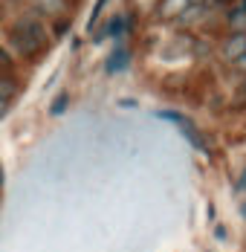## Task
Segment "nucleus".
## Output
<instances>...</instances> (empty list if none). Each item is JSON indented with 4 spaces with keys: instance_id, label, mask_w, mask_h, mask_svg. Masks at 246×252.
<instances>
[{
    "instance_id": "nucleus-1",
    "label": "nucleus",
    "mask_w": 246,
    "mask_h": 252,
    "mask_svg": "<svg viewBox=\"0 0 246 252\" xmlns=\"http://www.w3.org/2000/svg\"><path fill=\"white\" fill-rule=\"evenodd\" d=\"M9 47L21 58H38L49 47V29L41 18L24 15L9 26Z\"/></svg>"
},
{
    "instance_id": "nucleus-2",
    "label": "nucleus",
    "mask_w": 246,
    "mask_h": 252,
    "mask_svg": "<svg viewBox=\"0 0 246 252\" xmlns=\"http://www.w3.org/2000/svg\"><path fill=\"white\" fill-rule=\"evenodd\" d=\"M246 52V32H232L226 41H223V47H220V55H223V61H238L241 55Z\"/></svg>"
},
{
    "instance_id": "nucleus-3",
    "label": "nucleus",
    "mask_w": 246,
    "mask_h": 252,
    "mask_svg": "<svg viewBox=\"0 0 246 252\" xmlns=\"http://www.w3.org/2000/svg\"><path fill=\"white\" fill-rule=\"evenodd\" d=\"M29 15H35V18H64L67 15V0H35Z\"/></svg>"
},
{
    "instance_id": "nucleus-4",
    "label": "nucleus",
    "mask_w": 246,
    "mask_h": 252,
    "mask_svg": "<svg viewBox=\"0 0 246 252\" xmlns=\"http://www.w3.org/2000/svg\"><path fill=\"white\" fill-rule=\"evenodd\" d=\"M18 90H21L18 78L9 76V73H0V99H3V101H12L15 96H18Z\"/></svg>"
},
{
    "instance_id": "nucleus-5",
    "label": "nucleus",
    "mask_w": 246,
    "mask_h": 252,
    "mask_svg": "<svg viewBox=\"0 0 246 252\" xmlns=\"http://www.w3.org/2000/svg\"><path fill=\"white\" fill-rule=\"evenodd\" d=\"M188 6H191V0H162L159 15H162V18H180Z\"/></svg>"
},
{
    "instance_id": "nucleus-6",
    "label": "nucleus",
    "mask_w": 246,
    "mask_h": 252,
    "mask_svg": "<svg viewBox=\"0 0 246 252\" xmlns=\"http://www.w3.org/2000/svg\"><path fill=\"white\" fill-rule=\"evenodd\" d=\"M226 24L232 32H246V9H241L238 3L229 9V15H226Z\"/></svg>"
},
{
    "instance_id": "nucleus-7",
    "label": "nucleus",
    "mask_w": 246,
    "mask_h": 252,
    "mask_svg": "<svg viewBox=\"0 0 246 252\" xmlns=\"http://www.w3.org/2000/svg\"><path fill=\"white\" fill-rule=\"evenodd\" d=\"M180 125H183V130H185V136L191 139V145L194 148H200V151H206V142H203V136H200V130H197L191 122H185V119H180Z\"/></svg>"
},
{
    "instance_id": "nucleus-8",
    "label": "nucleus",
    "mask_w": 246,
    "mask_h": 252,
    "mask_svg": "<svg viewBox=\"0 0 246 252\" xmlns=\"http://www.w3.org/2000/svg\"><path fill=\"white\" fill-rule=\"evenodd\" d=\"M127 21H124L122 15H116V18H110V21H107V35H113V38H119V35H122L124 29H127Z\"/></svg>"
},
{
    "instance_id": "nucleus-9",
    "label": "nucleus",
    "mask_w": 246,
    "mask_h": 252,
    "mask_svg": "<svg viewBox=\"0 0 246 252\" xmlns=\"http://www.w3.org/2000/svg\"><path fill=\"white\" fill-rule=\"evenodd\" d=\"M124 64H127V52L119 47V52H113V58L107 61V70H110V73H113V70H122Z\"/></svg>"
},
{
    "instance_id": "nucleus-10",
    "label": "nucleus",
    "mask_w": 246,
    "mask_h": 252,
    "mask_svg": "<svg viewBox=\"0 0 246 252\" xmlns=\"http://www.w3.org/2000/svg\"><path fill=\"white\" fill-rule=\"evenodd\" d=\"M12 67H15L12 52L6 50V47H0V73H12Z\"/></svg>"
},
{
    "instance_id": "nucleus-11",
    "label": "nucleus",
    "mask_w": 246,
    "mask_h": 252,
    "mask_svg": "<svg viewBox=\"0 0 246 252\" xmlns=\"http://www.w3.org/2000/svg\"><path fill=\"white\" fill-rule=\"evenodd\" d=\"M104 6H107V0H98V3H96V9H93V15L87 18V29H90V32H93V26L98 24V15H101V9H104Z\"/></svg>"
},
{
    "instance_id": "nucleus-12",
    "label": "nucleus",
    "mask_w": 246,
    "mask_h": 252,
    "mask_svg": "<svg viewBox=\"0 0 246 252\" xmlns=\"http://www.w3.org/2000/svg\"><path fill=\"white\" fill-rule=\"evenodd\" d=\"M246 104V76H244V84H241V90H238V99H235V107H244Z\"/></svg>"
},
{
    "instance_id": "nucleus-13",
    "label": "nucleus",
    "mask_w": 246,
    "mask_h": 252,
    "mask_svg": "<svg viewBox=\"0 0 246 252\" xmlns=\"http://www.w3.org/2000/svg\"><path fill=\"white\" fill-rule=\"evenodd\" d=\"M64 107H67V96H61V99H58L55 104H52V113L58 116V113H64Z\"/></svg>"
},
{
    "instance_id": "nucleus-14",
    "label": "nucleus",
    "mask_w": 246,
    "mask_h": 252,
    "mask_svg": "<svg viewBox=\"0 0 246 252\" xmlns=\"http://www.w3.org/2000/svg\"><path fill=\"white\" fill-rule=\"evenodd\" d=\"M232 64H235V70H238V73H244V76H246V52L238 58V61H232Z\"/></svg>"
},
{
    "instance_id": "nucleus-15",
    "label": "nucleus",
    "mask_w": 246,
    "mask_h": 252,
    "mask_svg": "<svg viewBox=\"0 0 246 252\" xmlns=\"http://www.w3.org/2000/svg\"><path fill=\"white\" fill-rule=\"evenodd\" d=\"M64 32H67V21L58 18V21H55V35H64Z\"/></svg>"
},
{
    "instance_id": "nucleus-16",
    "label": "nucleus",
    "mask_w": 246,
    "mask_h": 252,
    "mask_svg": "<svg viewBox=\"0 0 246 252\" xmlns=\"http://www.w3.org/2000/svg\"><path fill=\"white\" fill-rule=\"evenodd\" d=\"M6 113H9V101H3V99H0V119H3Z\"/></svg>"
},
{
    "instance_id": "nucleus-17",
    "label": "nucleus",
    "mask_w": 246,
    "mask_h": 252,
    "mask_svg": "<svg viewBox=\"0 0 246 252\" xmlns=\"http://www.w3.org/2000/svg\"><path fill=\"white\" fill-rule=\"evenodd\" d=\"M238 191H246V171L241 174V180H238Z\"/></svg>"
},
{
    "instance_id": "nucleus-18",
    "label": "nucleus",
    "mask_w": 246,
    "mask_h": 252,
    "mask_svg": "<svg viewBox=\"0 0 246 252\" xmlns=\"http://www.w3.org/2000/svg\"><path fill=\"white\" fill-rule=\"evenodd\" d=\"M241 215H244V218H246V203H244V209H241Z\"/></svg>"
}]
</instances>
